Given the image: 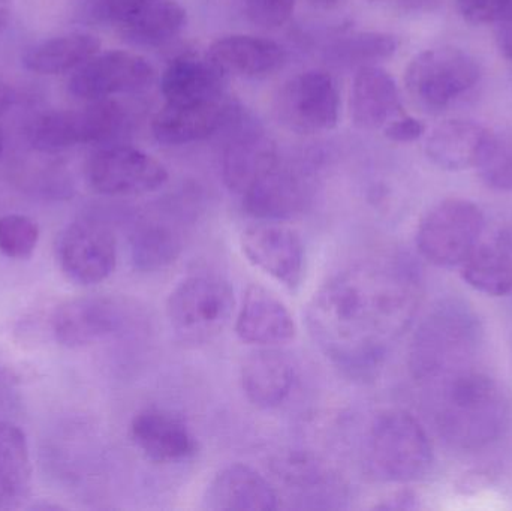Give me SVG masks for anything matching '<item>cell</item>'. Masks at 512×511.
Returning <instances> with one entry per match:
<instances>
[{"instance_id":"obj_1","label":"cell","mask_w":512,"mask_h":511,"mask_svg":"<svg viewBox=\"0 0 512 511\" xmlns=\"http://www.w3.org/2000/svg\"><path fill=\"white\" fill-rule=\"evenodd\" d=\"M417 305L418 284L411 267L355 264L316 291L307 326L337 368L367 380L384 362L390 342L409 326Z\"/></svg>"},{"instance_id":"obj_2","label":"cell","mask_w":512,"mask_h":511,"mask_svg":"<svg viewBox=\"0 0 512 511\" xmlns=\"http://www.w3.org/2000/svg\"><path fill=\"white\" fill-rule=\"evenodd\" d=\"M433 387V420L448 446L475 452L502 437L510 422V401L489 375L469 368Z\"/></svg>"},{"instance_id":"obj_3","label":"cell","mask_w":512,"mask_h":511,"mask_svg":"<svg viewBox=\"0 0 512 511\" xmlns=\"http://www.w3.org/2000/svg\"><path fill=\"white\" fill-rule=\"evenodd\" d=\"M483 344L480 318L465 302H439L421 321L409 350V368L415 380L433 384L474 368Z\"/></svg>"},{"instance_id":"obj_4","label":"cell","mask_w":512,"mask_h":511,"mask_svg":"<svg viewBox=\"0 0 512 511\" xmlns=\"http://www.w3.org/2000/svg\"><path fill=\"white\" fill-rule=\"evenodd\" d=\"M433 464L429 435L412 414L388 410L370 426L366 465L379 482L411 483L423 479Z\"/></svg>"},{"instance_id":"obj_5","label":"cell","mask_w":512,"mask_h":511,"mask_svg":"<svg viewBox=\"0 0 512 511\" xmlns=\"http://www.w3.org/2000/svg\"><path fill=\"white\" fill-rule=\"evenodd\" d=\"M236 299L221 276L195 275L183 279L167 300L171 330L183 344H209L233 318Z\"/></svg>"},{"instance_id":"obj_6","label":"cell","mask_w":512,"mask_h":511,"mask_svg":"<svg viewBox=\"0 0 512 511\" xmlns=\"http://www.w3.org/2000/svg\"><path fill=\"white\" fill-rule=\"evenodd\" d=\"M486 230V219L477 204L462 198L441 201L421 219L417 248L433 266H462Z\"/></svg>"},{"instance_id":"obj_7","label":"cell","mask_w":512,"mask_h":511,"mask_svg":"<svg viewBox=\"0 0 512 511\" xmlns=\"http://www.w3.org/2000/svg\"><path fill=\"white\" fill-rule=\"evenodd\" d=\"M480 77V66L471 54L453 47L433 48L409 62L405 84L418 107L439 111L471 90Z\"/></svg>"},{"instance_id":"obj_8","label":"cell","mask_w":512,"mask_h":511,"mask_svg":"<svg viewBox=\"0 0 512 511\" xmlns=\"http://www.w3.org/2000/svg\"><path fill=\"white\" fill-rule=\"evenodd\" d=\"M87 182L107 197H138L158 191L167 183L168 171L149 153L125 144H108L96 150L86 165Z\"/></svg>"},{"instance_id":"obj_9","label":"cell","mask_w":512,"mask_h":511,"mask_svg":"<svg viewBox=\"0 0 512 511\" xmlns=\"http://www.w3.org/2000/svg\"><path fill=\"white\" fill-rule=\"evenodd\" d=\"M283 126L301 135L322 134L339 123L340 93L336 80L319 69L301 72L286 81L276 99Z\"/></svg>"},{"instance_id":"obj_10","label":"cell","mask_w":512,"mask_h":511,"mask_svg":"<svg viewBox=\"0 0 512 511\" xmlns=\"http://www.w3.org/2000/svg\"><path fill=\"white\" fill-rule=\"evenodd\" d=\"M57 258L63 273L75 284H101L116 269L114 231L96 219L74 222L60 234Z\"/></svg>"},{"instance_id":"obj_11","label":"cell","mask_w":512,"mask_h":511,"mask_svg":"<svg viewBox=\"0 0 512 511\" xmlns=\"http://www.w3.org/2000/svg\"><path fill=\"white\" fill-rule=\"evenodd\" d=\"M155 69L140 54L125 50L98 53L74 71L69 93L83 101H99L123 93L146 90L153 83Z\"/></svg>"},{"instance_id":"obj_12","label":"cell","mask_w":512,"mask_h":511,"mask_svg":"<svg viewBox=\"0 0 512 511\" xmlns=\"http://www.w3.org/2000/svg\"><path fill=\"white\" fill-rule=\"evenodd\" d=\"M242 251L249 263L288 290L300 287L304 275V245L291 228L261 222L242 233Z\"/></svg>"},{"instance_id":"obj_13","label":"cell","mask_w":512,"mask_h":511,"mask_svg":"<svg viewBox=\"0 0 512 511\" xmlns=\"http://www.w3.org/2000/svg\"><path fill=\"white\" fill-rule=\"evenodd\" d=\"M125 308L110 297H80L54 312L51 327L60 345L83 348L123 329Z\"/></svg>"},{"instance_id":"obj_14","label":"cell","mask_w":512,"mask_h":511,"mask_svg":"<svg viewBox=\"0 0 512 511\" xmlns=\"http://www.w3.org/2000/svg\"><path fill=\"white\" fill-rule=\"evenodd\" d=\"M312 200V186L300 171L277 164L242 197L243 209L261 222L289 221Z\"/></svg>"},{"instance_id":"obj_15","label":"cell","mask_w":512,"mask_h":511,"mask_svg":"<svg viewBox=\"0 0 512 511\" xmlns=\"http://www.w3.org/2000/svg\"><path fill=\"white\" fill-rule=\"evenodd\" d=\"M132 441L150 461L174 464L197 453V440L185 420L162 408H146L131 422Z\"/></svg>"},{"instance_id":"obj_16","label":"cell","mask_w":512,"mask_h":511,"mask_svg":"<svg viewBox=\"0 0 512 511\" xmlns=\"http://www.w3.org/2000/svg\"><path fill=\"white\" fill-rule=\"evenodd\" d=\"M240 341L258 348H274L292 341L294 318L283 302L262 285H249L236 318Z\"/></svg>"},{"instance_id":"obj_17","label":"cell","mask_w":512,"mask_h":511,"mask_svg":"<svg viewBox=\"0 0 512 511\" xmlns=\"http://www.w3.org/2000/svg\"><path fill=\"white\" fill-rule=\"evenodd\" d=\"M203 507L210 511H271L279 507V497L254 468L231 464L207 486Z\"/></svg>"},{"instance_id":"obj_18","label":"cell","mask_w":512,"mask_h":511,"mask_svg":"<svg viewBox=\"0 0 512 511\" xmlns=\"http://www.w3.org/2000/svg\"><path fill=\"white\" fill-rule=\"evenodd\" d=\"M224 99L198 104H167L152 120L156 141L165 146H185L206 140L230 119Z\"/></svg>"},{"instance_id":"obj_19","label":"cell","mask_w":512,"mask_h":511,"mask_svg":"<svg viewBox=\"0 0 512 511\" xmlns=\"http://www.w3.org/2000/svg\"><path fill=\"white\" fill-rule=\"evenodd\" d=\"M276 143L259 129L237 134L222 156V179L233 194L243 195L279 164Z\"/></svg>"},{"instance_id":"obj_20","label":"cell","mask_w":512,"mask_h":511,"mask_svg":"<svg viewBox=\"0 0 512 511\" xmlns=\"http://www.w3.org/2000/svg\"><path fill=\"white\" fill-rule=\"evenodd\" d=\"M402 114L396 80L378 65L358 68L351 90L354 125L364 131H375Z\"/></svg>"},{"instance_id":"obj_21","label":"cell","mask_w":512,"mask_h":511,"mask_svg":"<svg viewBox=\"0 0 512 511\" xmlns=\"http://www.w3.org/2000/svg\"><path fill=\"white\" fill-rule=\"evenodd\" d=\"M207 56L225 74L243 78L268 77L286 62L282 45L254 35L222 36L212 42Z\"/></svg>"},{"instance_id":"obj_22","label":"cell","mask_w":512,"mask_h":511,"mask_svg":"<svg viewBox=\"0 0 512 511\" xmlns=\"http://www.w3.org/2000/svg\"><path fill=\"white\" fill-rule=\"evenodd\" d=\"M462 276L472 288L487 296H507L512 291V222L489 237H481L463 261Z\"/></svg>"},{"instance_id":"obj_23","label":"cell","mask_w":512,"mask_h":511,"mask_svg":"<svg viewBox=\"0 0 512 511\" xmlns=\"http://www.w3.org/2000/svg\"><path fill=\"white\" fill-rule=\"evenodd\" d=\"M227 74L207 57L180 56L165 69L161 90L167 104L224 99Z\"/></svg>"},{"instance_id":"obj_24","label":"cell","mask_w":512,"mask_h":511,"mask_svg":"<svg viewBox=\"0 0 512 511\" xmlns=\"http://www.w3.org/2000/svg\"><path fill=\"white\" fill-rule=\"evenodd\" d=\"M242 389L255 407L271 410L283 404L292 386L295 369L288 356L274 348H259L242 366Z\"/></svg>"},{"instance_id":"obj_25","label":"cell","mask_w":512,"mask_h":511,"mask_svg":"<svg viewBox=\"0 0 512 511\" xmlns=\"http://www.w3.org/2000/svg\"><path fill=\"white\" fill-rule=\"evenodd\" d=\"M489 134V129L478 123L447 120L436 126L427 138L426 153L433 164L444 170L475 168Z\"/></svg>"},{"instance_id":"obj_26","label":"cell","mask_w":512,"mask_h":511,"mask_svg":"<svg viewBox=\"0 0 512 511\" xmlns=\"http://www.w3.org/2000/svg\"><path fill=\"white\" fill-rule=\"evenodd\" d=\"M101 51L98 36L72 32L33 45L23 56L27 71L39 75H60L77 71Z\"/></svg>"},{"instance_id":"obj_27","label":"cell","mask_w":512,"mask_h":511,"mask_svg":"<svg viewBox=\"0 0 512 511\" xmlns=\"http://www.w3.org/2000/svg\"><path fill=\"white\" fill-rule=\"evenodd\" d=\"M32 465L26 434L12 423H0V507L20 506L30 491Z\"/></svg>"},{"instance_id":"obj_28","label":"cell","mask_w":512,"mask_h":511,"mask_svg":"<svg viewBox=\"0 0 512 511\" xmlns=\"http://www.w3.org/2000/svg\"><path fill=\"white\" fill-rule=\"evenodd\" d=\"M186 20V9L177 0H153L119 27V32L125 41L137 47H162L182 33Z\"/></svg>"},{"instance_id":"obj_29","label":"cell","mask_w":512,"mask_h":511,"mask_svg":"<svg viewBox=\"0 0 512 511\" xmlns=\"http://www.w3.org/2000/svg\"><path fill=\"white\" fill-rule=\"evenodd\" d=\"M87 108L51 111L33 120L29 143L44 153H57L80 144H93V131Z\"/></svg>"},{"instance_id":"obj_30","label":"cell","mask_w":512,"mask_h":511,"mask_svg":"<svg viewBox=\"0 0 512 511\" xmlns=\"http://www.w3.org/2000/svg\"><path fill=\"white\" fill-rule=\"evenodd\" d=\"M183 240L176 228L161 222H144L131 237L135 269L144 273L167 269L182 254Z\"/></svg>"},{"instance_id":"obj_31","label":"cell","mask_w":512,"mask_h":511,"mask_svg":"<svg viewBox=\"0 0 512 511\" xmlns=\"http://www.w3.org/2000/svg\"><path fill=\"white\" fill-rule=\"evenodd\" d=\"M399 48L396 36L382 32H357L342 36L328 47L327 57L340 66L378 65L391 59Z\"/></svg>"},{"instance_id":"obj_32","label":"cell","mask_w":512,"mask_h":511,"mask_svg":"<svg viewBox=\"0 0 512 511\" xmlns=\"http://www.w3.org/2000/svg\"><path fill=\"white\" fill-rule=\"evenodd\" d=\"M273 471L277 479L288 486L289 489L304 492V495L312 494L318 500L322 492L331 488H339L334 483L333 474L319 462L315 456L307 453H289L279 456L273 462Z\"/></svg>"},{"instance_id":"obj_33","label":"cell","mask_w":512,"mask_h":511,"mask_svg":"<svg viewBox=\"0 0 512 511\" xmlns=\"http://www.w3.org/2000/svg\"><path fill=\"white\" fill-rule=\"evenodd\" d=\"M475 168L493 191L512 192V135L490 131Z\"/></svg>"},{"instance_id":"obj_34","label":"cell","mask_w":512,"mask_h":511,"mask_svg":"<svg viewBox=\"0 0 512 511\" xmlns=\"http://www.w3.org/2000/svg\"><path fill=\"white\" fill-rule=\"evenodd\" d=\"M39 240L35 221L23 215H5L0 218V252L14 260L32 257Z\"/></svg>"},{"instance_id":"obj_35","label":"cell","mask_w":512,"mask_h":511,"mask_svg":"<svg viewBox=\"0 0 512 511\" xmlns=\"http://www.w3.org/2000/svg\"><path fill=\"white\" fill-rule=\"evenodd\" d=\"M153 0H87L90 15L117 29L143 11Z\"/></svg>"},{"instance_id":"obj_36","label":"cell","mask_w":512,"mask_h":511,"mask_svg":"<svg viewBox=\"0 0 512 511\" xmlns=\"http://www.w3.org/2000/svg\"><path fill=\"white\" fill-rule=\"evenodd\" d=\"M295 0H246V14L256 26L277 29L294 14Z\"/></svg>"},{"instance_id":"obj_37","label":"cell","mask_w":512,"mask_h":511,"mask_svg":"<svg viewBox=\"0 0 512 511\" xmlns=\"http://www.w3.org/2000/svg\"><path fill=\"white\" fill-rule=\"evenodd\" d=\"M460 14L472 24L512 20V0H457Z\"/></svg>"},{"instance_id":"obj_38","label":"cell","mask_w":512,"mask_h":511,"mask_svg":"<svg viewBox=\"0 0 512 511\" xmlns=\"http://www.w3.org/2000/svg\"><path fill=\"white\" fill-rule=\"evenodd\" d=\"M384 132L388 140L396 141V143H412V141H417L418 138L423 137L426 126L421 120L402 114V116L391 120L385 126Z\"/></svg>"},{"instance_id":"obj_39","label":"cell","mask_w":512,"mask_h":511,"mask_svg":"<svg viewBox=\"0 0 512 511\" xmlns=\"http://www.w3.org/2000/svg\"><path fill=\"white\" fill-rule=\"evenodd\" d=\"M417 507V497L414 492L402 491L388 497L381 504L375 506L378 510H412Z\"/></svg>"},{"instance_id":"obj_40","label":"cell","mask_w":512,"mask_h":511,"mask_svg":"<svg viewBox=\"0 0 512 511\" xmlns=\"http://www.w3.org/2000/svg\"><path fill=\"white\" fill-rule=\"evenodd\" d=\"M496 42L505 59L512 63V20L501 21L496 29Z\"/></svg>"},{"instance_id":"obj_41","label":"cell","mask_w":512,"mask_h":511,"mask_svg":"<svg viewBox=\"0 0 512 511\" xmlns=\"http://www.w3.org/2000/svg\"><path fill=\"white\" fill-rule=\"evenodd\" d=\"M390 2L402 11L429 12L438 8L441 0H390Z\"/></svg>"},{"instance_id":"obj_42","label":"cell","mask_w":512,"mask_h":511,"mask_svg":"<svg viewBox=\"0 0 512 511\" xmlns=\"http://www.w3.org/2000/svg\"><path fill=\"white\" fill-rule=\"evenodd\" d=\"M15 102L14 89L5 81L0 80V116L8 113Z\"/></svg>"},{"instance_id":"obj_43","label":"cell","mask_w":512,"mask_h":511,"mask_svg":"<svg viewBox=\"0 0 512 511\" xmlns=\"http://www.w3.org/2000/svg\"><path fill=\"white\" fill-rule=\"evenodd\" d=\"M9 21V9L5 3L0 2V35L5 30L6 24Z\"/></svg>"},{"instance_id":"obj_44","label":"cell","mask_w":512,"mask_h":511,"mask_svg":"<svg viewBox=\"0 0 512 511\" xmlns=\"http://www.w3.org/2000/svg\"><path fill=\"white\" fill-rule=\"evenodd\" d=\"M309 2L312 3V5L318 6V8L331 9L339 5V3H342L343 0H309Z\"/></svg>"},{"instance_id":"obj_45","label":"cell","mask_w":512,"mask_h":511,"mask_svg":"<svg viewBox=\"0 0 512 511\" xmlns=\"http://www.w3.org/2000/svg\"><path fill=\"white\" fill-rule=\"evenodd\" d=\"M3 146H5V140H3V134L2 131H0V155H2Z\"/></svg>"}]
</instances>
